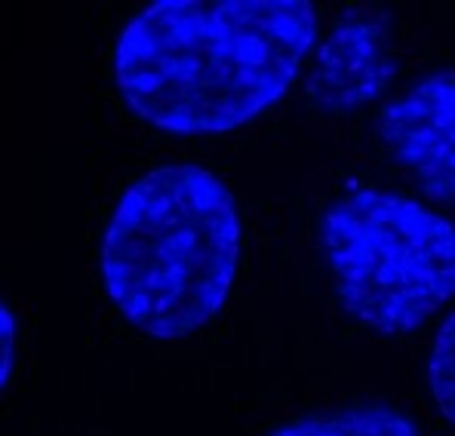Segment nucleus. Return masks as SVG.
<instances>
[{
  "instance_id": "obj_1",
  "label": "nucleus",
  "mask_w": 455,
  "mask_h": 436,
  "mask_svg": "<svg viewBox=\"0 0 455 436\" xmlns=\"http://www.w3.org/2000/svg\"><path fill=\"white\" fill-rule=\"evenodd\" d=\"M317 44L307 0H157L114 46V86L148 126L219 136L290 92Z\"/></svg>"
},
{
  "instance_id": "obj_2",
  "label": "nucleus",
  "mask_w": 455,
  "mask_h": 436,
  "mask_svg": "<svg viewBox=\"0 0 455 436\" xmlns=\"http://www.w3.org/2000/svg\"><path fill=\"white\" fill-rule=\"evenodd\" d=\"M240 255L243 221L228 185L197 163H166L120 194L99 267L126 323L182 341L222 313Z\"/></svg>"
},
{
  "instance_id": "obj_3",
  "label": "nucleus",
  "mask_w": 455,
  "mask_h": 436,
  "mask_svg": "<svg viewBox=\"0 0 455 436\" xmlns=\"http://www.w3.org/2000/svg\"><path fill=\"white\" fill-rule=\"evenodd\" d=\"M320 250L341 311L385 338L419 332L455 292V227L416 197L357 187L326 206Z\"/></svg>"
},
{
  "instance_id": "obj_4",
  "label": "nucleus",
  "mask_w": 455,
  "mask_h": 436,
  "mask_svg": "<svg viewBox=\"0 0 455 436\" xmlns=\"http://www.w3.org/2000/svg\"><path fill=\"white\" fill-rule=\"evenodd\" d=\"M379 142L431 203L452 206L455 194V77L431 71L379 114Z\"/></svg>"
},
{
  "instance_id": "obj_5",
  "label": "nucleus",
  "mask_w": 455,
  "mask_h": 436,
  "mask_svg": "<svg viewBox=\"0 0 455 436\" xmlns=\"http://www.w3.org/2000/svg\"><path fill=\"white\" fill-rule=\"evenodd\" d=\"M311 52L305 90L330 114L366 108L400 71L391 52V16L385 12H347Z\"/></svg>"
},
{
  "instance_id": "obj_6",
  "label": "nucleus",
  "mask_w": 455,
  "mask_h": 436,
  "mask_svg": "<svg viewBox=\"0 0 455 436\" xmlns=\"http://www.w3.org/2000/svg\"><path fill=\"white\" fill-rule=\"evenodd\" d=\"M267 436H421L416 421L391 406H351L290 421Z\"/></svg>"
},
{
  "instance_id": "obj_7",
  "label": "nucleus",
  "mask_w": 455,
  "mask_h": 436,
  "mask_svg": "<svg viewBox=\"0 0 455 436\" xmlns=\"http://www.w3.org/2000/svg\"><path fill=\"white\" fill-rule=\"evenodd\" d=\"M452 345H455V320H452V313H446L443 326L437 329V338H434L431 357H427V391H431L434 406H437V412L446 418V424H452V418H455Z\"/></svg>"
},
{
  "instance_id": "obj_8",
  "label": "nucleus",
  "mask_w": 455,
  "mask_h": 436,
  "mask_svg": "<svg viewBox=\"0 0 455 436\" xmlns=\"http://www.w3.org/2000/svg\"><path fill=\"white\" fill-rule=\"evenodd\" d=\"M16 345H19L16 317H12L10 307L0 301V391L10 384L12 369H16Z\"/></svg>"
}]
</instances>
